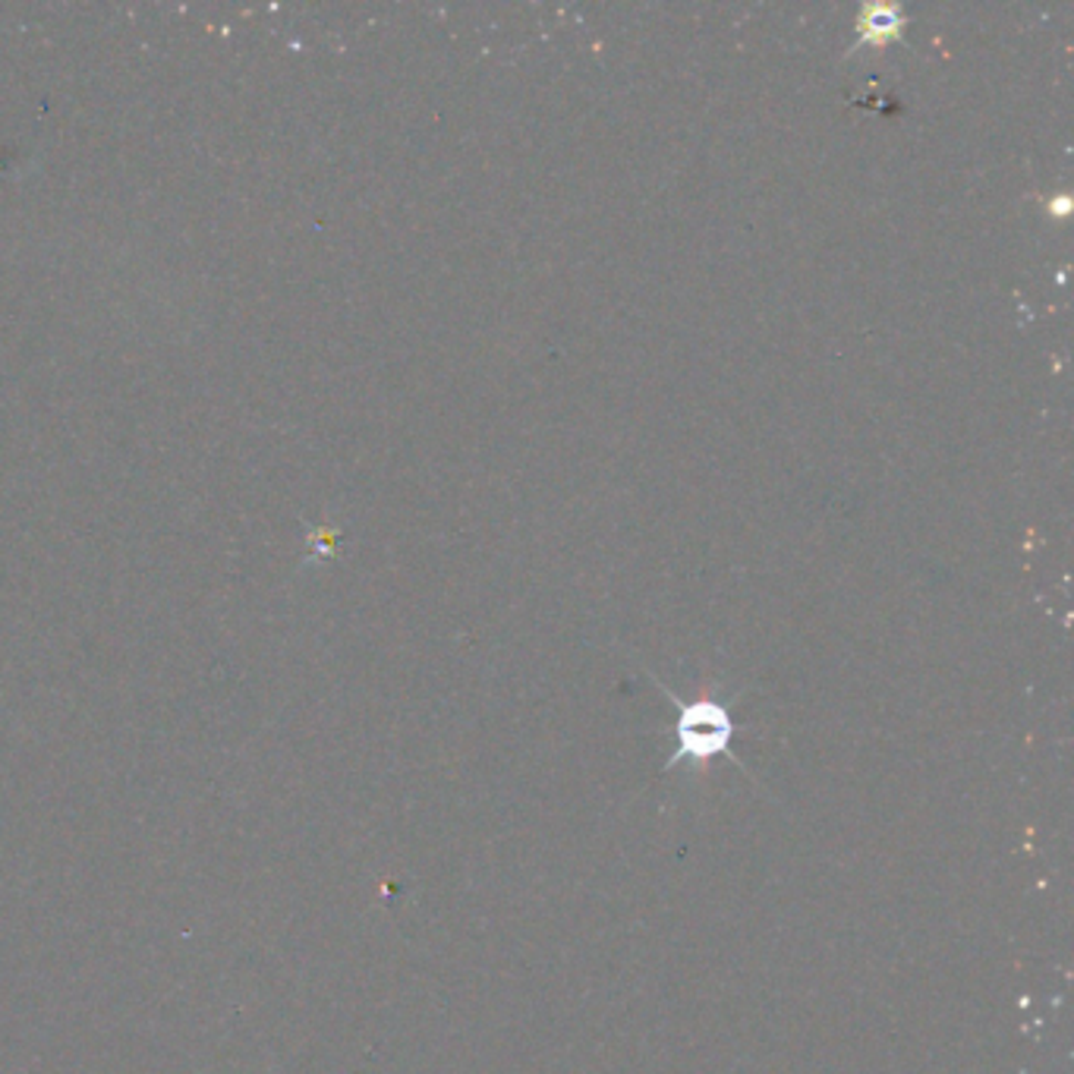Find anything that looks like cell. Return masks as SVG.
<instances>
[{
	"label": "cell",
	"instance_id": "obj_1",
	"mask_svg": "<svg viewBox=\"0 0 1074 1074\" xmlns=\"http://www.w3.org/2000/svg\"><path fill=\"white\" fill-rule=\"evenodd\" d=\"M731 716L722 702L716 700H694L678 706V719H675V738H678V750L668 760L681 763V760H712L716 753H728L731 744Z\"/></svg>",
	"mask_w": 1074,
	"mask_h": 1074
},
{
	"label": "cell",
	"instance_id": "obj_2",
	"mask_svg": "<svg viewBox=\"0 0 1074 1074\" xmlns=\"http://www.w3.org/2000/svg\"><path fill=\"white\" fill-rule=\"evenodd\" d=\"M908 25V17L901 7H886V3H867L861 13H857V22H854V32H857V42L854 48H864V44H883L895 42L901 39Z\"/></svg>",
	"mask_w": 1074,
	"mask_h": 1074
}]
</instances>
